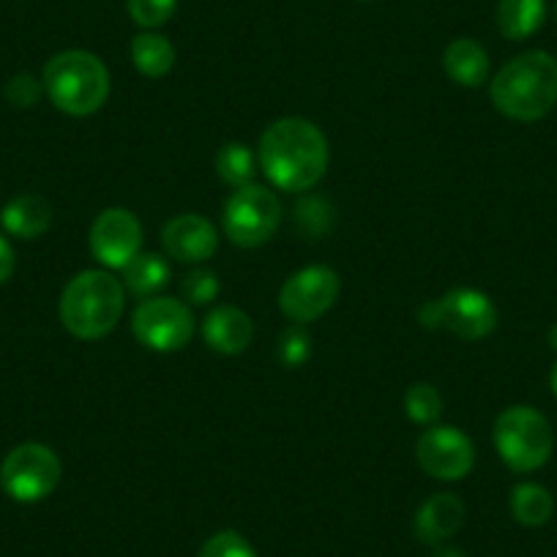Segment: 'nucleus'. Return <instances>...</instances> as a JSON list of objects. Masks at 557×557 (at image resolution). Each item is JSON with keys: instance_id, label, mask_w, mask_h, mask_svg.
Returning <instances> with one entry per match:
<instances>
[{"instance_id": "obj_15", "label": "nucleus", "mask_w": 557, "mask_h": 557, "mask_svg": "<svg viewBox=\"0 0 557 557\" xmlns=\"http://www.w3.org/2000/svg\"><path fill=\"white\" fill-rule=\"evenodd\" d=\"M202 336L211 350L222 352V356H238L251 345L255 323L244 309L216 307L213 312H208L206 323H202Z\"/></svg>"}, {"instance_id": "obj_20", "label": "nucleus", "mask_w": 557, "mask_h": 557, "mask_svg": "<svg viewBox=\"0 0 557 557\" xmlns=\"http://www.w3.org/2000/svg\"><path fill=\"white\" fill-rule=\"evenodd\" d=\"M132 61L139 74L159 79L164 74H170V69L175 66V47L164 36L146 30V34H139L132 39Z\"/></svg>"}, {"instance_id": "obj_17", "label": "nucleus", "mask_w": 557, "mask_h": 557, "mask_svg": "<svg viewBox=\"0 0 557 557\" xmlns=\"http://www.w3.org/2000/svg\"><path fill=\"white\" fill-rule=\"evenodd\" d=\"M0 222L17 238H39L50 230L52 208L45 197L39 195H20L3 208Z\"/></svg>"}, {"instance_id": "obj_4", "label": "nucleus", "mask_w": 557, "mask_h": 557, "mask_svg": "<svg viewBox=\"0 0 557 557\" xmlns=\"http://www.w3.org/2000/svg\"><path fill=\"white\" fill-rule=\"evenodd\" d=\"M47 96L61 112L85 117L99 112L110 96V72L94 52L66 50L50 58L41 77Z\"/></svg>"}, {"instance_id": "obj_2", "label": "nucleus", "mask_w": 557, "mask_h": 557, "mask_svg": "<svg viewBox=\"0 0 557 557\" xmlns=\"http://www.w3.org/2000/svg\"><path fill=\"white\" fill-rule=\"evenodd\" d=\"M492 104L511 121H539L557 104V58L530 50L511 58L492 79Z\"/></svg>"}, {"instance_id": "obj_33", "label": "nucleus", "mask_w": 557, "mask_h": 557, "mask_svg": "<svg viewBox=\"0 0 557 557\" xmlns=\"http://www.w3.org/2000/svg\"><path fill=\"white\" fill-rule=\"evenodd\" d=\"M555 20H557V0H555Z\"/></svg>"}, {"instance_id": "obj_8", "label": "nucleus", "mask_w": 557, "mask_h": 557, "mask_svg": "<svg viewBox=\"0 0 557 557\" xmlns=\"http://www.w3.org/2000/svg\"><path fill=\"white\" fill-rule=\"evenodd\" d=\"M61 459L41 443H23L0 468V486L17 503H39L61 484Z\"/></svg>"}, {"instance_id": "obj_5", "label": "nucleus", "mask_w": 557, "mask_h": 557, "mask_svg": "<svg viewBox=\"0 0 557 557\" xmlns=\"http://www.w3.org/2000/svg\"><path fill=\"white\" fill-rule=\"evenodd\" d=\"M495 446L508 468L517 473H533L549 462L555 435L549 421L535 407L513 405L497 416Z\"/></svg>"}, {"instance_id": "obj_27", "label": "nucleus", "mask_w": 557, "mask_h": 557, "mask_svg": "<svg viewBox=\"0 0 557 557\" xmlns=\"http://www.w3.org/2000/svg\"><path fill=\"white\" fill-rule=\"evenodd\" d=\"M309 352H312V339H309V334L301 325L287 329L282 339H278V361L285 363V367H301V363H307Z\"/></svg>"}, {"instance_id": "obj_29", "label": "nucleus", "mask_w": 557, "mask_h": 557, "mask_svg": "<svg viewBox=\"0 0 557 557\" xmlns=\"http://www.w3.org/2000/svg\"><path fill=\"white\" fill-rule=\"evenodd\" d=\"M14 249H12V244H9L7 238H3V235H0V285H3V282H9V278H12V273H14Z\"/></svg>"}, {"instance_id": "obj_1", "label": "nucleus", "mask_w": 557, "mask_h": 557, "mask_svg": "<svg viewBox=\"0 0 557 557\" xmlns=\"http://www.w3.org/2000/svg\"><path fill=\"white\" fill-rule=\"evenodd\" d=\"M257 162L282 191H309L329 170V139L307 117H282L262 132Z\"/></svg>"}, {"instance_id": "obj_22", "label": "nucleus", "mask_w": 557, "mask_h": 557, "mask_svg": "<svg viewBox=\"0 0 557 557\" xmlns=\"http://www.w3.org/2000/svg\"><path fill=\"white\" fill-rule=\"evenodd\" d=\"M255 170L257 157L249 146H244V143H227V146L216 153L219 178L227 186H233V189L255 184Z\"/></svg>"}, {"instance_id": "obj_12", "label": "nucleus", "mask_w": 557, "mask_h": 557, "mask_svg": "<svg viewBox=\"0 0 557 557\" xmlns=\"http://www.w3.org/2000/svg\"><path fill=\"white\" fill-rule=\"evenodd\" d=\"M143 246V227L126 208H107L90 227V251L107 268H126Z\"/></svg>"}, {"instance_id": "obj_3", "label": "nucleus", "mask_w": 557, "mask_h": 557, "mask_svg": "<svg viewBox=\"0 0 557 557\" xmlns=\"http://www.w3.org/2000/svg\"><path fill=\"white\" fill-rule=\"evenodd\" d=\"M126 287L107 271H83L63 287L61 323L72 336L96 342L121 323Z\"/></svg>"}, {"instance_id": "obj_30", "label": "nucleus", "mask_w": 557, "mask_h": 557, "mask_svg": "<svg viewBox=\"0 0 557 557\" xmlns=\"http://www.w3.org/2000/svg\"><path fill=\"white\" fill-rule=\"evenodd\" d=\"M435 557H465V555H462V552H459V549H451V546H446V549L437 552Z\"/></svg>"}, {"instance_id": "obj_11", "label": "nucleus", "mask_w": 557, "mask_h": 557, "mask_svg": "<svg viewBox=\"0 0 557 557\" xmlns=\"http://www.w3.org/2000/svg\"><path fill=\"white\" fill-rule=\"evenodd\" d=\"M416 459L424 473L441 481H459L473 470V441L457 426H430L416 443Z\"/></svg>"}, {"instance_id": "obj_31", "label": "nucleus", "mask_w": 557, "mask_h": 557, "mask_svg": "<svg viewBox=\"0 0 557 557\" xmlns=\"http://www.w3.org/2000/svg\"><path fill=\"white\" fill-rule=\"evenodd\" d=\"M549 345L557 350V323L549 329Z\"/></svg>"}, {"instance_id": "obj_32", "label": "nucleus", "mask_w": 557, "mask_h": 557, "mask_svg": "<svg viewBox=\"0 0 557 557\" xmlns=\"http://www.w3.org/2000/svg\"><path fill=\"white\" fill-rule=\"evenodd\" d=\"M552 391H555V396H557V363H555V367H552Z\"/></svg>"}, {"instance_id": "obj_9", "label": "nucleus", "mask_w": 557, "mask_h": 557, "mask_svg": "<svg viewBox=\"0 0 557 557\" xmlns=\"http://www.w3.org/2000/svg\"><path fill=\"white\" fill-rule=\"evenodd\" d=\"M132 331L139 345L159 352H175L189 345L191 334H195V318L184 301L148 298L134 312Z\"/></svg>"}, {"instance_id": "obj_7", "label": "nucleus", "mask_w": 557, "mask_h": 557, "mask_svg": "<svg viewBox=\"0 0 557 557\" xmlns=\"http://www.w3.org/2000/svg\"><path fill=\"white\" fill-rule=\"evenodd\" d=\"M224 233L233 244L255 249L273 238L282 222V202L268 186L249 184L230 195L224 206Z\"/></svg>"}, {"instance_id": "obj_24", "label": "nucleus", "mask_w": 557, "mask_h": 557, "mask_svg": "<svg viewBox=\"0 0 557 557\" xmlns=\"http://www.w3.org/2000/svg\"><path fill=\"white\" fill-rule=\"evenodd\" d=\"M181 296H184L186 307H206L219 296V276L208 268L189 271L181 282Z\"/></svg>"}, {"instance_id": "obj_26", "label": "nucleus", "mask_w": 557, "mask_h": 557, "mask_svg": "<svg viewBox=\"0 0 557 557\" xmlns=\"http://www.w3.org/2000/svg\"><path fill=\"white\" fill-rule=\"evenodd\" d=\"M200 557H257V552L240 533L222 530L202 544Z\"/></svg>"}, {"instance_id": "obj_21", "label": "nucleus", "mask_w": 557, "mask_h": 557, "mask_svg": "<svg viewBox=\"0 0 557 557\" xmlns=\"http://www.w3.org/2000/svg\"><path fill=\"white\" fill-rule=\"evenodd\" d=\"M555 500L541 484H517L511 492V513L524 528H541L552 519Z\"/></svg>"}, {"instance_id": "obj_28", "label": "nucleus", "mask_w": 557, "mask_h": 557, "mask_svg": "<svg viewBox=\"0 0 557 557\" xmlns=\"http://www.w3.org/2000/svg\"><path fill=\"white\" fill-rule=\"evenodd\" d=\"M41 88H45V85H41L34 74H17V77L9 79L7 99L12 101L14 107H34L36 101H39Z\"/></svg>"}, {"instance_id": "obj_18", "label": "nucleus", "mask_w": 557, "mask_h": 557, "mask_svg": "<svg viewBox=\"0 0 557 557\" xmlns=\"http://www.w3.org/2000/svg\"><path fill=\"white\" fill-rule=\"evenodd\" d=\"M546 0H500L495 12L497 30L506 39L522 41L544 25Z\"/></svg>"}, {"instance_id": "obj_14", "label": "nucleus", "mask_w": 557, "mask_h": 557, "mask_svg": "<svg viewBox=\"0 0 557 557\" xmlns=\"http://www.w3.org/2000/svg\"><path fill=\"white\" fill-rule=\"evenodd\" d=\"M462 524L465 503L459 500L457 495L441 492V495H432L424 506L418 508L412 530H416V539L421 541V544L437 546L443 544V541L451 539Z\"/></svg>"}, {"instance_id": "obj_25", "label": "nucleus", "mask_w": 557, "mask_h": 557, "mask_svg": "<svg viewBox=\"0 0 557 557\" xmlns=\"http://www.w3.org/2000/svg\"><path fill=\"white\" fill-rule=\"evenodd\" d=\"M128 14L139 28H159L175 14L178 0H126Z\"/></svg>"}, {"instance_id": "obj_10", "label": "nucleus", "mask_w": 557, "mask_h": 557, "mask_svg": "<svg viewBox=\"0 0 557 557\" xmlns=\"http://www.w3.org/2000/svg\"><path fill=\"white\" fill-rule=\"evenodd\" d=\"M342 290V282L334 268L329 265H309L293 273L278 293V309L285 312L287 320L296 325L312 323L323 318L336 304Z\"/></svg>"}, {"instance_id": "obj_16", "label": "nucleus", "mask_w": 557, "mask_h": 557, "mask_svg": "<svg viewBox=\"0 0 557 557\" xmlns=\"http://www.w3.org/2000/svg\"><path fill=\"white\" fill-rule=\"evenodd\" d=\"M443 69L448 79L465 88H479L490 77V55L484 47L473 39H457L446 47L443 55Z\"/></svg>"}, {"instance_id": "obj_19", "label": "nucleus", "mask_w": 557, "mask_h": 557, "mask_svg": "<svg viewBox=\"0 0 557 557\" xmlns=\"http://www.w3.org/2000/svg\"><path fill=\"white\" fill-rule=\"evenodd\" d=\"M170 278V265L162 255H153V251H139L126 268H123V285L128 287V293L139 298H148L153 293L162 290Z\"/></svg>"}, {"instance_id": "obj_13", "label": "nucleus", "mask_w": 557, "mask_h": 557, "mask_svg": "<svg viewBox=\"0 0 557 557\" xmlns=\"http://www.w3.org/2000/svg\"><path fill=\"white\" fill-rule=\"evenodd\" d=\"M162 246L178 262H206L216 251L219 235L206 216L181 213L164 224Z\"/></svg>"}, {"instance_id": "obj_6", "label": "nucleus", "mask_w": 557, "mask_h": 557, "mask_svg": "<svg viewBox=\"0 0 557 557\" xmlns=\"http://www.w3.org/2000/svg\"><path fill=\"white\" fill-rule=\"evenodd\" d=\"M418 320L424 329H443L465 342H479L497 329V309L486 293L457 287L435 301H426L418 312Z\"/></svg>"}, {"instance_id": "obj_23", "label": "nucleus", "mask_w": 557, "mask_h": 557, "mask_svg": "<svg viewBox=\"0 0 557 557\" xmlns=\"http://www.w3.org/2000/svg\"><path fill=\"white\" fill-rule=\"evenodd\" d=\"M405 412L416 424H435L443 416V396L430 383L410 385L405 394Z\"/></svg>"}]
</instances>
